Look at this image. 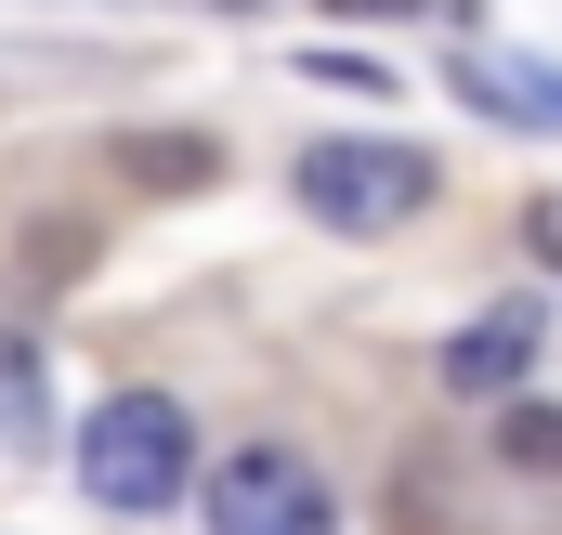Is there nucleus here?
<instances>
[{
  "label": "nucleus",
  "instance_id": "5",
  "mask_svg": "<svg viewBox=\"0 0 562 535\" xmlns=\"http://www.w3.org/2000/svg\"><path fill=\"white\" fill-rule=\"evenodd\" d=\"M458 92H471L484 118H524V132H562V66H537V53H471V66H458Z\"/></svg>",
  "mask_w": 562,
  "mask_h": 535
},
{
  "label": "nucleus",
  "instance_id": "7",
  "mask_svg": "<svg viewBox=\"0 0 562 535\" xmlns=\"http://www.w3.org/2000/svg\"><path fill=\"white\" fill-rule=\"evenodd\" d=\"M119 170H132V183H210L223 157H210V144H119Z\"/></svg>",
  "mask_w": 562,
  "mask_h": 535
},
{
  "label": "nucleus",
  "instance_id": "1",
  "mask_svg": "<svg viewBox=\"0 0 562 535\" xmlns=\"http://www.w3.org/2000/svg\"><path fill=\"white\" fill-rule=\"evenodd\" d=\"M183 470H196V431H183L170 392H105V405H92V431H79V483H92L105 510H170Z\"/></svg>",
  "mask_w": 562,
  "mask_h": 535
},
{
  "label": "nucleus",
  "instance_id": "6",
  "mask_svg": "<svg viewBox=\"0 0 562 535\" xmlns=\"http://www.w3.org/2000/svg\"><path fill=\"white\" fill-rule=\"evenodd\" d=\"M497 457H510V470H537V483H562V405L510 392V405H497Z\"/></svg>",
  "mask_w": 562,
  "mask_h": 535
},
{
  "label": "nucleus",
  "instance_id": "4",
  "mask_svg": "<svg viewBox=\"0 0 562 535\" xmlns=\"http://www.w3.org/2000/svg\"><path fill=\"white\" fill-rule=\"evenodd\" d=\"M537 340H550V314H537V300H497V314H471V327L431 353V379H445L458 405H510L524 366H537Z\"/></svg>",
  "mask_w": 562,
  "mask_h": 535
},
{
  "label": "nucleus",
  "instance_id": "2",
  "mask_svg": "<svg viewBox=\"0 0 562 535\" xmlns=\"http://www.w3.org/2000/svg\"><path fill=\"white\" fill-rule=\"evenodd\" d=\"M301 209L340 236H393L431 209V157L419 144H301Z\"/></svg>",
  "mask_w": 562,
  "mask_h": 535
},
{
  "label": "nucleus",
  "instance_id": "8",
  "mask_svg": "<svg viewBox=\"0 0 562 535\" xmlns=\"http://www.w3.org/2000/svg\"><path fill=\"white\" fill-rule=\"evenodd\" d=\"M537 262L562 274V196H537Z\"/></svg>",
  "mask_w": 562,
  "mask_h": 535
},
{
  "label": "nucleus",
  "instance_id": "3",
  "mask_svg": "<svg viewBox=\"0 0 562 535\" xmlns=\"http://www.w3.org/2000/svg\"><path fill=\"white\" fill-rule=\"evenodd\" d=\"M210 535H340V510L288 444H249V457L210 470Z\"/></svg>",
  "mask_w": 562,
  "mask_h": 535
},
{
  "label": "nucleus",
  "instance_id": "9",
  "mask_svg": "<svg viewBox=\"0 0 562 535\" xmlns=\"http://www.w3.org/2000/svg\"><path fill=\"white\" fill-rule=\"evenodd\" d=\"M327 13H431V0H327Z\"/></svg>",
  "mask_w": 562,
  "mask_h": 535
}]
</instances>
